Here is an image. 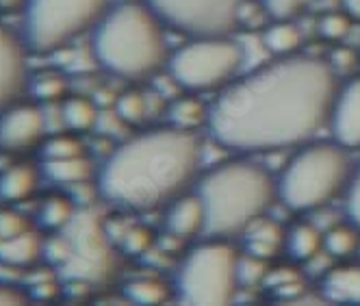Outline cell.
Here are the masks:
<instances>
[{
	"label": "cell",
	"instance_id": "4",
	"mask_svg": "<svg viewBox=\"0 0 360 306\" xmlns=\"http://www.w3.org/2000/svg\"><path fill=\"white\" fill-rule=\"evenodd\" d=\"M207 213V235L233 239L267 215L278 200V181L250 159H228L204 170L193 185Z\"/></svg>",
	"mask_w": 360,
	"mask_h": 306
},
{
	"label": "cell",
	"instance_id": "34",
	"mask_svg": "<svg viewBox=\"0 0 360 306\" xmlns=\"http://www.w3.org/2000/svg\"><path fill=\"white\" fill-rule=\"evenodd\" d=\"M267 261L263 259H256L252 254H241L239 257V285L241 287H252V285H259L265 283V276H267Z\"/></svg>",
	"mask_w": 360,
	"mask_h": 306
},
{
	"label": "cell",
	"instance_id": "43",
	"mask_svg": "<svg viewBox=\"0 0 360 306\" xmlns=\"http://www.w3.org/2000/svg\"><path fill=\"white\" fill-rule=\"evenodd\" d=\"M356 257H360V248H358V254H356Z\"/></svg>",
	"mask_w": 360,
	"mask_h": 306
},
{
	"label": "cell",
	"instance_id": "11",
	"mask_svg": "<svg viewBox=\"0 0 360 306\" xmlns=\"http://www.w3.org/2000/svg\"><path fill=\"white\" fill-rule=\"evenodd\" d=\"M27 44L20 33H11L0 24V111L15 105L18 98L29 89Z\"/></svg>",
	"mask_w": 360,
	"mask_h": 306
},
{
	"label": "cell",
	"instance_id": "13",
	"mask_svg": "<svg viewBox=\"0 0 360 306\" xmlns=\"http://www.w3.org/2000/svg\"><path fill=\"white\" fill-rule=\"evenodd\" d=\"M44 109L35 105H11L0 113V148L24 150L46 135Z\"/></svg>",
	"mask_w": 360,
	"mask_h": 306
},
{
	"label": "cell",
	"instance_id": "5",
	"mask_svg": "<svg viewBox=\"0 0 360 306\" xmlns=\"http://www.w3.org/2000/svg\"><path fill=\"white\" fill-rule=\"evenodd\" d=\"M354 165L349 150L337 141H308L300 146L276 176L278 200L295 213L323 209L345 193Z\"/></svg>",
	"mask_w": 360,
	"mask_h": 306
},
{
	"label": "cell",
	"instance_id": "25",
	"mask_svg": "<svg viewBox=\"0 0 360 306\" xmlns=\"http://www.w3.org/2000/svg\"><path fill=\"white\" fill-rule=\"evenodd\" d=\"M76 207L74 200L63 193H53L44 198V202L37 209V224L46 231H63V228L74 219Z\"/></svg>",
	"mask_w": 360,
	"mask_h": 306
},
{
	"label": "cell",
	"instance_id": "37",
	"mask_svg": "<svg viewBox=\"0 0 360 306\" xmlns=\"http://www.w3.org/2000/svg\"><path fill=\"white\" fill-rule=\"evenodd\" d=\"M343 196H345V213L349 222L360 228V165L354 167L349 185Z\"/></svg>",
	"mask_w": 360,
	"mask_h": 306
},
{
	"label": "cell",
	"instance_id": "20",
	"mask_svg": "<svg viewBox=\"0 0 360 306\" xmlns=\"http://www.w3.org/2000/svg\"><path fill=\"white\" fill-rule=\"evenodd\" d=\"M209 113L211 105L204 102L195 96H178L167 105V124L180 131H191L198 133L202 126H209Z\"/></svg>",
	"mask_w": 360,
	"mask_h": 306
},
{
	"label": "cell",
	"instance_id": "40",
	"mask_svg": "<svg viewBox=\"0 0 360 306\" xmlns=\"http://www.w3.org/2000/svg\"><path fill=\"white\" fill-rule=\"evenodd\" d=\"M31 302L29 291H22L11 283L0 280V306H24Z\"/></svg>",
	"mask_w": 360,
	"mask_h": 306
},
{
	"label": "cell",
	"instance_id": "39",
	"mask_svg": "<svg viewBox=\"0 0 360 306\" xmlns=\"http://www.w3.org/2000/svg\"><path fill=\"white\" fill-rule=\"evenodd\" d=\"M27 291H29L31 300H35V302H50L59 293H63V285H59L57 278H53V280H44V283L27 287Z\"/></svg>",
	"mask_w": 360,
	"mask_h": 306
},
{
	"label": "cell",
	"instance_id": "38",
	"mask_svg": "<svg viewBox=\"0 0 360 306\" xmlns=\"http://www.w3.org/2000/svg\"><path fill=\"white\" fill-rule=\"evenodd\" d=\"M313 3L315 0H263L271 18H295Z\"/></svg>",
	"mask_w": 360,
	"mask_h": 306
},
{
	"label": "cell",
	"instance_id": "19",
	"mask_svg": "<svg viewBox=\"0 0 360 306\" xmlns=\"http://www.w3.org/2000/svg\"><path fill=\"white\" fill-rule=\"evenodd\" d=\"M39 185V172L31 163H15L0 172V200L22 202L35 193Z\"/></svg>",
	"mask_w": 360,
	"mask_h": 306
},
{
	"label": "cell",
	"instance_id": "10",
	"mask_svg": "<svg viewBox=\"0 0 360 306\" xmlns=\"http://www.w3.org/2000/svg\"><path fill=\"white\" fill-rule=\"evenodd\" d=\"M167 29L189 37L230 35L248 0H143Z\"/></svg>",
	"mask_w": 360,
	"mask_h": 306
},
{
	"label": "cell",
	"instance_id": "28",
	"mask_svg": "<svg viewBox=\"0 0 360 306\" xmlns=\"http://www.w3.org/2000/svg\"><path fill=\"white\" fill-rule=\"evenodd\" d=\"M317 35L330 44H343L347 35L354 29V18L341 9V11H326L317 20Z\"/></svg>",
	"mask_w": 360,
	"mask_h": 306
},
{
	"label": "cell",
	"instance_id": "8",
	"mask_svg": "<svg viewBox=\"0 0 360 306\" xmlns=\"http://www.w3.org/2000/svg\"><path fill=\"white\" fill-rule=\"evenodd\" d=\"M245 61L243 46L230 35L189 37L167 59L169 79L191 94L221 91L233 83Z\"/></svg>",
	"mask_w": 360,
	"mask_h": 306
},
{
	"label": "cell",
	"instance_id": "31",
	"mask_svg": "<svg viewBox=\"0 0 360 306\" xmlns=\"http://www.w3.org/2000/svg\"><path fill=\"white\" fill-rule=\"evenodd\" d=\"M152 246H154V233L148 226L133 224V222L124 231L122 239L117 241V248L124 254H131V257H143V254L152 252Z\"/></svg>",
	"mask_w": 360,
	"mask_h": 306
},
{
	"label": "cell",
	"instance_id": "14",
	"mask_svg": "<svg viewBox=\"0 0 360 306\" xmlns=\"http://www.w3.org/2000/svg\"><path fill=\"white\" fill-rule=\"evenodd\" d=\"M165 233L183 241L195 239L198 235H207V213L200 196L193 191H185L174 198L165 207Z\"/></svg>",
	"mask_w": 360,
	"mask_h": 306
},
{
	"label": "cell",
	"instance_id": "33",
	"mask_svg": "<svg viewBox=\"0 0 360 306\" xmlns=\"http://www.w3.org/2000/svg\"><path fill=\"white\" fill-rule=\"evenodd\" d=\"M41 257L46 259L48 265H53L57 269L63 267L72 257V243H70L68 235L63 231H57V235L48 237L41 248Z\"/></svg>",
	"mask_w": 360,
	"mask_h": 306
},
{
	"label": "cell",
	"instance_id": "27",
	"mask_svg": "<svg viewBox=\"0 0 360 306\" xmlns=\"http://www.w3.org/2000/svg\"><path fill=\"white\" fill-rule=\"evenodd\" d=\"M68 91V76L57 70H41L29 79V94L39 102H61Z\"/></svg>",
	"mask_w": 360,
	"mask_h": 306
},
{
	"label": "cell",
	"instance_id": "3",
	"mask_svg": "<svg viewBox=\"0 0 360 306\" xmlns=\"http://www.w3.org/2000/svg\"><path fill=\"white\" fill-rule=\"evenodd\" d=\"M165 24L143 0H120L91 29L96 65L126 81L157 76L169 59Z\"/></svg>",
	"mask_w": 360,
	"mask_h": 306
},
{
	"label": "cell",
	"instance_id": "42",
	"mask_svg": "<svg viewBox=\"0 0 360 306\" xmlns=\"http://www.w3.org/2000/svg\"><path fill=\"white\" fill-rule=\"evenodd\" d=\"M27 0H0V11H22Z\"/></svg>",
	"mask_w": 360,
	"mask_h": 306
},
{
	"label": "cell",
	"instance_id": "15",
	"mask_svg": "<svg viewBox=\"0 0 360 306\" xmlns=\"http://www.w3.org/2000/svg\"><path fill=\"white\" fill-rule=\"evenodd\" d=\"M285 228L269 219L267 215L252 222L243 231V250L256 259L269 261L285 250Z\"/></svg>",
	"mask_w": 360,
	"mask_h": 306
},
{
	"label": "cell",
	"instance_id": "9",
	"mask_svg": "<svg viewBox=\"0 0 360 306\" xmlns=\"http://www.w3.org/2000/svg\"><path fill=\"white\" fill-rule=\"evenodd\" d=\"M72 243L70 261L59 267L63 280H85L89 285L107 283L117 267L115 246L107 235L105 222H100L96 211L83 209L63 228Z\"/></svg>",
	"mask_w": 360,
	"mask_h": 306
},
{
	"label": "cell",
	"instance_id": "26",
	"mask_svg": "<svg viewBox=\"0 0 360 306\" xmlns=\"http://www.w3.org/2000/svg\"><path fill=\"white\" fill-rule=\"evenodd\" d=\"M174 285L169 287L165 280L157 276H139L124 285V298L133 304H163L169 300Z\"/></svg>",
	"mask_w": 360,
	"mask_h": 306
},
{
	"label": "cell",
	"instance_id": "6",
	"mask_svg": "<svg viewBox=\"0 0 360 306\" xmlns=\"http://www.w3.org/2000/svg\"><path fill=\"white\" fill-rule=\"evenodd\" d=\"M239 257L237 248L219 237H209L193 246L176 269V298L193 306L228 304L241 287L237 274Z\"/></svg>",
	"mask_w": 360,
	"mask_h": 306
},
{
	"label": "cell",
	"instance_id": "23",
	"mask_svg": "<svg viewBox=\"0 0 360 306\" xmlns=\"http://www.w3.org/2000/svg\"><path fill=\"white\" fill-rule=\"evenodd\" d=\"M360 228L349 224H334L323 231V252L334 261H347L358 254Z\"/></svg>",
	"mask_w": 360,
	"mask_h": 306
},
{
	"label": "cell",
	"instance_id": "35",
	"mask_svg": "<svg viewBox=\"0 0 360 306\" xmlns=\"http://www.w3.org/2000/svg\"><path fill=\"white\" fill-rule=\"evenodd\" d=\"M330 68L334 70V74L339 76H354V72L358 70V63H360V55L356 53L354 48L345 46V44H337V48L330 53V59H328Z\"/></svg>",
	"mask_w": 360,
	"mask_h": 306
},
{
	"label": "cell",
	"instance_id": "21",
	"mask_svg": "<svg viewBox=\"0 0 360 306\" xmlns=\"http://www.w3.org/2000/svg\"><path fill=\"white\" fill-rule=\"evenodd\" d=\"M44 239L37 231H27L11 239H0V263L13 267H31L41 257Z\"/></svg>",
	"mask_w": 360,
	"mask_h": 306
},
{
	"label": "cell",
	"instance_id": "36",
	"mask_svg": "<svg viewBox=\"0 0 360 306\" xmlns=\"http://www.w3.org/2000/svg\"><path fill=\"white\" fill-rule=\"evenodd\" d=\"M31 231V222L13 209H0V239H11Z\"/></svg>",
	"mask_w": 360,
	"mask_h": 306
},
{
	"label": "cell",
	"instance_id": "22",
	"mask_svg": "<svg viewBox=\"0 0 360 306\" xmlns=\"http://www.w3.org/2000/svg\"><path fill=\"white\" fill-rule=\"evenodd\" d=\"M41 174L53 181L55 185L74 187L91 181L94 176V163L81 155V157H70V159H55V161H41Z\"/></svg>",
	"mask_w": 360,
	"mask_h": 306
},
{
	"label": "cell",
	"instance_id": "24",
	"mask_svg": "<svg viewBox=\"0 0 360 306\" xmlns=\"http://www.w3.org/2000/svg\"><path fill=\"white\" fill-rule=\"evenodd\" d=\"M61 113L65 129H70L72 133H87L96 129L100 107L96 105V100L83 96H65L61 100Z\"/></svg>",
	"mask_w": 360,
	"mask_h": 306
},
{
	"label": "cell",
	"instance_id": "2",
	"mask_svg": "<svg viewBox=\"0 0 360 306\" xmlns=\"http://www.w3.org/2000/svg\"><path fill=\"white\" fill-rule=\"evenodd\" d=\"M204 161L198 133L161 126L120 144L98 172V196L126 211H154L195 185Z\"/></svg>",
	"mask_w": 360,
	"mask_h": 306
},
{
	"label": "cell",
	"instance_id": "16",
	"mask_svg": "<svg viewBox=\"0 0 360 306\" xmlns=\"http://www.w3.org/2000/svg\"><path fill=\"white\" fill-rule=\"evenodd\" d=\"M321 293L337 304H360V263L332 265L321 276Z\"/></svg>",
	"mask_w": 360,
	"mask_h": 306
},
{
	"label": "cell",
	"instance_id": "7",
	"mask_svg": "<svg viewBox=\"0 0 360 306\" xmlns=\"http://www.w3.org/2000/svg\"><path fill=\"white\" fill-rule=\"evenodd\" d=\"M115 0H27L20 11V37L29 53L50 55L91 31Z\"/></svg>",
	"mask_w": 360,
	"mask_h": 306
},
{
	"label": "cell",
	"instance_id": "1",
	"mask_svg": "<svg viewBox=\"0 0 360 306\" xmlns=\"http://www.w3.org/2000/svg\"><path fill=\"white\" fill-rule=\"evenodd\" d=\"M339 85L319 57H276L219 91L207 131L226 150L243 155L300 148L328 126Z\"/></svg>",
	"mask_w": 360,
	"mask_h": 306
},
{
	"label": "cell",
	"instance_id": "29",
	"mask_svg": "<svg viewBox=\"0 0 360 306\" xmlns=\"http://www.w3.org/2000/svg\"><path fill=\"white\" fill-rule=\"evenodd\" d=\"M115 113L122 117L124 124H131V126H137L141 124L146 117H148V96H143L141 91L137 89H126L117 96L115 105H113Z\"/></svg>",
	"mask_w": 360,
	"mask_h": 306
},
{
	"label": "cell",
	"instance_id": "41",
	"mask_svg": "<svg viewBox=\"0 0 360 306\" xmlns=\"http://www.w3.org/2000/svg\"><path fill=\"white\" fill-rule=\"evenodd\" d=\"M341 5L354 18V22H360V0H341Z\"/></svg>",
	"mask_w": 360,
	"mask_h": 306
},
{
	"label": "cell",
	"instance_id": "30",
	"mask_svg": "<svg viewBox=\"0 0 360 306\" xmlns=\"http://www.w3.org/2000/svg\"><path fill=\"white\" fill-rule=\"evenodd\" d=\"M85 155V144L74 137V135H63L55 133L50 139H46L39 148L41 161H55V159H70V157H81Z\"/></svg>",
	"mask_w": 360,
	"mask_h": 306
},
{
	"label": "cell",
	"instance_id": "18",
	"mask_svg": "<svg viewBox=\"0 0 360 306\" xmlns=\"http://www.w3.org/2000/svg\"><path fill=\"white\" fill-rule=\"evenodd\" d=\"M263 46L274 57H291L300 53L302 46V31L293 22V18H271L263 29Z\"/></svg>",
	"mask_w": 360,
	"mask_h": 306
},
{
	"label": "cell",
	"instance_id": "12",
	"mask_svg": "<svg viewBox=\"0 0 360 306\" xmlns=\"http://www.w3.org/2000/svg\"><path fill=\"white\" fill-rule=\"evenodd\" d=\"M328 129L332 131V139L349 152L360 148V76H349L339 85Z\"/></svg>",
	"mask_w": 360,
	"mask_h": 306
},
{
	"label": "cell",
	"instance_id": "17",
	"mask_svg": "<svg viewBox=\"0 0 360 306\" xmlns=\"http://www.w3.org/2000/svg\"><path fill=\"white\" fill-rule=\"evenodd\" d=\"M285 252L295 263H313L323 254V233L311 222H295L285 233Z\"/></svg>",
	"mask_w": 360,
	"mask_h": 306
},
{
	"label": "cell",
	"instance_id": "32",
	"mask_svg": "<svg viewBox=\"0 0 360 306\" xmlns=\"http://www.w3.org/2000/svg\"><path fill=\"white\" fill-rule=\"evenodd\" d=\"M265 285L282 298H293V295L302 293V289H304L302 276L293 267H271V269H267Z\"/></svg>",
	"mask_w": 360,
	"mask_h": 306
}]
</instances>
